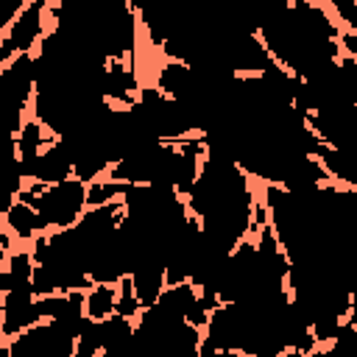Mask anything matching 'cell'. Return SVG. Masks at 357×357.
Returning a JSON list of instances; mask_svg holds the SVG:
<instances>
[{
	"label": "cell",
	"instance_id": "cell-1",
	"mask_svg": "<svg viewBox=\"0 0 357 357\" xmlns=\"http://www.w3.org/2000/svg\"><path fill=\"white\" fill-rule=\"evenodd\" d=\"M17 201L33 206V212L39 215L47 231H64V229H73L86 212V184L75 176L50 187L25 181Z\"/></svg>",
	"mask_w": 357,
	"mask_h": 357
},
{
	"label": "cell",
	"instance_id": "cell-2",
	"mask_svg": "<svg viewBox=\"0 0 357 357\" xmlns=\"http://www.w3.org/2000/svg\"><path fill=\"white\" fill-rule=\"evenodd\" d=\"M47 31H50V17L45 0H31L14 8L8 25L0 33V70L11 64L17 56H33L42 39L47 36Z\"/></svg>",
	"mask_w": 357,
	"mask_h": 357
},
{
	"label": "cell",
	"instance_id": "cell-3",
	"mask_svg": "<svg viewBox=\"0 0 357 357\" xmlns=\"http://www.w3.org/2000/svg\"><path fill=\"white\" fill-rule=\"evenodd\" d=\"M11 357H73L75 335L56 321H39L6 343Z\"/></svg>",
	"mask_w": 357,
	"mask_h": 357
},
{
	"label": "cell",
	"instance_id": "cell-4",
	"mask_svg": "<svg viewBox=\"0 0 357 357\" xmlns=\"http://www.w3.org/2000/svg\"><path fill=\"white\" fill-rule=\"evenodd\" d=\"M67 178H73L70 151L59 137H50L47 145L36 153L33 165L28 167L25 181H36L42 187H50V184H59V181H67Z\"/></svg>",
	"mask_w": 357,
	"mask_h": 357
},
{
	"label": "cell",
	"instance_id": "cell-5",
	"mask_svg": "<svg viewBox=\"0 0 357 357\" xmlns=\"http://www.w3.org/2000/svg\"><path fill=\"white\" fill-rule=\"evenodd\" d=\"M22 184H25V178H22V167L14 153V137L0 134V223H3L6 212L17 204Z\"/></svg>",
	"mask_w": 357,
	"mask_h": 357
},
{
	"label": "cell",
	"instance_id": "cell-6",
	"mask_svg": "<svg viewBox=\"0 0 357 357\" xmlns=\"http://www.w3.org/2000/svg\"><path fill=\"white\" fill-rule=\"evenodd\" d=\"M0 226L6 229V234H8L14 243H28V245H31L39 234L47 231V229L42 226L39 215L33 212V206H28V204H22V201H17V204L6 212V218H3Z\"/></svg>",
	"mask_w": 357,
	"mask_h": 357
},
{
	"label": "cell",
	"instance_id": "cell-7",
	"mask_svg": "<svg viewBox=\"0 0 357 357\" xmlns=\"http://www.w3.org/2000/svg\"><path fill=\"white\" fill-rule=\"evenodd\" d=\"M159 357H201V329L187 321L176 324L159 346Z\"/></svg>",
	"mask_w": 357,
	"mask_h": 357
},
{
	"label": "cell",
	"instance_id": "cell-8",
	"mask_svg": "<svg viewBox=\"0 0 357 357\" xmlns=\"http://www.w3.org/2000/svg\"><path fill=\"white\" fill-rule=\"evenodd\" d=\"M117 304V284H92L84 290V315L89 321H106L114 315Z\"/></svg>",
	"mask_w": 357,
	"mask_h": 357
},
{
	"label": "cell",
	"instance_id": "cell-9",
	"mask_svg": "<svg viewBox=\"0 0 357 357\" xmlns=\"http://www.w3.org/2000/svg\"><path fill=\"white\" fill-rule=\"evenodd\" d=\"M142 312L137 296H134V287H131V279L123 276L117 282V304H114V315L120 318H128V321H137V315Z\"/></svg>",
	"mask_w": 357,
	"mask_h": 357
},
{
	"label": "cell",
	"instance_id": "cell-10",
	"mask_svg": "<svg viewBox=\"0 0 357 357\" xmlns=\"http://www.w3.org/2000/svg\"><path fill=\"white\" fill-rule=\"evenodd\" d=\"M201 357H243V354H237V351H223V349H206V346L201 343Z\"/></svg>",
	"mask_w": 357,
	"mask_h": 357
},
{
	"label": "cell",
	"instance_id": "cell-11",
	"mask_svg": "<svg viewBox=\"0 0 357 357\" xmlns=\"http://www.w3.org/2000/svg\"><path fill=\"white\" fill-rule=\"evenodd\" d=\"M0 357H11V354H8V349H6V343H0Z\"/></svg>",
	"mask_w": 357,
	"mask_h": 357
},
{
	"label": "cell",
	"instance_id": "cell-12",
	"mask_svg": "<svg viewBox=\"0 0 357 357\" xmlns=\"http://www.w3.org/2000/svg\"><path fill=\"white\" fill-rule=\"evenodd\" d=\"M0 340H3V332H0Z\"/></svg>",
	"mask_w": 357,
	"mask_h": 357
}]
</instances>
